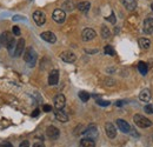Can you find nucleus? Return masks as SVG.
Masks as SVG:
<instances>
[{
    "label": "nucleus",
    "instance_id": "f257e3e1",
    "mask_svg": "<svg viewBox=\"0 0 153 147\" xmlns=\"http://www.w3.org/2000/svg\"><path fill=\"white\" fill-rule=\"evenodd\" d=\"M37 52L32 48V47H28L26 51H25V54H24V60L25 62L30 66V67H34L36 64H37Z\"/></svg>",
    "mask_w": 153,
    "mask_h": 147
},
{
    "label": "nucleus",
    "instance_id": "f03ea898",
    "mask_svg": "<svg viewBox=\"0 0 153 147\" xmlns=\"http://www.w3.org/2000/svg\"><path fill=\"white\" fill-rule=\"evenodd\" d=\"M133 121L134 124L140 128H149V127L152 126V121L150 119H147L146 117L141 115V114H135L133 117Z\"/></svg>",
    "mask_w": 153,
    "mask_h": 147
},
{
    "label": "nucleus",
    "instance_id": "7ed1b4c3",
    "mask_svg": "<svg viewBox=\"0 0 153 147\" xmlns=\"http://www.w3.org/2000/svg\"><path fill=\"white\" fill-rule=\"evenodd\" d=\"M52 18H53V20H54L56 22H58V24H62V22L65 21V19H66L65 11H64V10H60V8L54 10V12H53V14H52Z\"/></svg>",
    "mask_w": 153,
    "mask_h": 147
},
{
    "label": "nucleus",
    "instance_id": "20e7f679",
    "mask_svg": "<svg viewBox=\"0 0 153 147\" xmlns=\"http://www.w3.org/2000/svg\"><path fill=\"white\" fill-rule=\"evenodd\" d=\"M66 104V98L64 94H57L54 97V107L56 110H62Z\"/></svg>",
    "mask_w": 153,
    "mask_h": 147
},
{
    "label": "nucleus",
    "instance_id": "39448f33",
    "mask_svg": "<svg viewBox=\"0 0 153 147\" xmlns=\"http://www.w3.org/2000/svg\"><path fill=\"white\" fill-rule=\"evenodd\" d=\"M97 36V32L93 28H85L81 33V38L84 41H90L92 39H94Z\"/></svg>",
    "mask_w": 153,
    "mask_h": 147
},
{
    "label": "nucleus",
    "instance_id": "423d86ee",
    "mask_svg": "<svg viewBox=\"0 0 153 147\" xmlns=\"http://www.w3.org/2000/svg\"><path fill=\"white\" fill-rule=\"evenodd\" d=\"M33 20H34V22H36L38 26H42V25L45 24V21H46V16H45V13L41 12V11H36V12L33 13Z\"/></svg>",
    "mask_w": 153,
    "mask_h": 147
},
{
    "label": "nucleus",
    "instance_id": "0eeeda50",
    "mask_svg": "<svg viewBox=\"0 0 153 147\" xmlns=\"http://www.w3.org/2000/svg\"><path fill=\"white\" fill-rule=\"evenodd\" d=\"M86 138H90V139H96L97 137H98V129L94 125H91V126H88L87 128L84 131V133H82Z\"/></svg>",
    "mask_w": 153,
    "mask_h": 147
},
{
    "label": "nucleus",
    "instance_id": "6e6552de",
    "mask_svg": "<svg viewBox=\"0 0 153 147\" xmlns=\"http://www.w3.org/2000/svg\"><path fill=\"white\" fill-rule=\"evenodd\" d=\"M60 59H61L64 62L72 64V62H74V61H76V54H74V53L66 51V52H62V53L60 54Z\"/></svg>",
    "mask_w": 153,
    "mask_h": 147
},
{
    "label": "nucleus",
    "instance_id": "1a4fd4ad",
    "mask_svg": "<svg viewBox=\"0 0 153 147\" xmlns=\"http://www.w3.org/2000/svg\"><path fill=\"white\" fill-rule=\"evenodd\" d=\"M105 132H106V134L110 139H114L115 135H117V128L112 122H106L105 124Z\"/></svg>",
    "mask_w": 153,
    "mask_h": 147
},
{
    "label": "nucleus",
    "instance_id": "9d476101",
    "mask_svg": "<svg viewBox=\"0 0 153 147\" xmlns=\"http://www.w3.org/2000/svg\"><path fill=\"white\" fill-rule=\"evenodd\" d=\"M40 37H41V39H44L45 41H47V42H50V44H54V42L57 41L56 34H54L53 32H50V31L42 32V33L40 34Z\"/></svg>",
    "mask_w": 153,
    "mask_h": 147
},
{
    "label": "nucleus",
    "instance_id": "9b49d317",
    "mask_svg": "<svg viewBox=\"0 0 153 147\" xmlns=\"http://www.w3.org/2000/svg\"><path fill=\"white\" fill-rule=\"evenodd\" d=\"M46 135L51 139H58L60 135V132L56 126H48L46 128Z\"/></svg>",
    "mask_w": 153,
    "mask_h": 147
},
{
    "label": "nucleus",
    "instance_id": "f8f14e48",
    "mask_svg": "<svg viewBox=\"0 0 153 147\" xmlns=\"http://www.w3.org/2000/svg\"><path fill=\"white\" fill-rule=\"evenodd\" d=\"M117 126H118V128L120 129L121 132H124V133H128V132L131 131L130 124H128L127 121L123 120V119H118V120H117Z\"/></svg>",
    "mask_w": 153,
    "mask_h": 147
},
{
    "label": "nucleus",
    "instance_id": "ddd939ff",
    "mask_svg": "<svg viewBox=\"0 0 153 147\" xmlns=\"http://www.w3.org/2000/svg\"><path fill=\"white\" fill-rule=\"evenodd\" d=\"M144 33L146 34H151L153 32V18H147L144 20Z\"/></svg>",
    "mask_w": 153,
    "mask_h": 147
},
{
    "label": "nucleus",
    "instance_id": "4468645a",
    "mask_svg": "<svg viewBox=\"0 0 153 147\" xmlns=\"http://www.w3.org/2000/svg\"><path fill=\"white\" fill-rule=\"evenodd\" d=\"M54 117L58 121L60 122H67L68 121V115L62 110H56L54 111Z\"/></svg>",
    "mask_w": 153,
    "mask_h": 147
},
{
    "label": "nucleus",
    "instance_id": "2eb2a0df",
    "mask_svg": "<svg viewBox=\"0 0 153 147\" xmlns=\"http://www.w3.org/2000/svg\"><path fill=\"white\" fill-rule=\"evenodd\" d=\"M59 81V71L58 70H52L48 75V84L50 85H57Z\"/></svg>",
    "mask_w": 153,
    "mask_h": 147
},
{
    "label": "nucleus",
    "instance_id": "dca6fc26",
    "mask_svg": "<svg viewBox=\"0 0 153 147\" xmlns=\"http://www.w3.org/2000/svg\"><path fill=\"white\" fill-rule=\"evenodd\" d=\"M24 50H25V40H24V39H19L18 42H17L14 56H20V55L24 53Z\"/></svg>",
    "mask_w": 153,
    "mask_h": 147
},
{
    "label": "nucleus",
    "instance_id": "f3484780",
    "mask_svg": "<svg viewBox=\"0 0 153 147\" xmlns=\"http://www.w3.org/2000/svg\"><path fill=\"white\" fill-rule=\"evenodd\" d=\"M11 39H13V36L10 32H4L0 36V44L4 45V46H7V44L10 42Z\"/></svg>",
    "mask_w": 153,
    "mask_h": 147
},
{
    "label": "nucleus",
    "instance_id": "a211bd4d",
    "mask_svg": "<svg viewBox=\"0 0 153 147\" xmlns=\"http://www.w3.org/2000/svg\"><path fill=\"white\" fill-rule=\"evenodd\" d=\"M90 7H91V4H90L88 1H81V2H79V4L76 5V8H78L80 12H82V13H87L88 10H90Z\"/></svg>",
    "mask_w": 153,
    "mask_h": 147
},
{
    "label": "nucleus",
    "instance_id": "6ab92c4d",
    "mask_svg": "<svg viewBox=\"0 0 153 147\" xmlns=\"http://www.w3.org/2000/svg\"><path fill=\"white\" fill-rule=\"evenodd\" d=\"M139 99H140V101H143V102H149V101L151 100V92H150V90H144V91H141L140 94H139Z\"/></svg>",
    "mask_w": 153,
    "mask_h": 147
},
{
    "label": "nucleus",
    "instance_id": "aec40b11",
    "mask_svg": "<svg viewBox=\"0 0 153 147\" xmlns=\"http://www.w3.org/2000/svg\"><path fill=\"white\" fill-rule=\"evenodd\" d=\"M123 4L127 11H134L137 8V1L135 0H123Z\"/></svg>",
    "mask_w": 153,
    "mask_h": 147
},
{
    "label": "nucleus",
    "instance_id": "412c9836",
    "mask_svg": "<svg viewBox=\"0 0 153 147\" xmlns=\"http://www.w3.org/2000/svg\"><path fill=\"white\" fill-rule=\"evenodd\" d=\"M80 147H96V141L90 138H84L80 140Z\"/></svg>",
    "mask_w": 153,
    "mask_h": 147
},
{
    "label": "nucleus",
    "instance_id": "4be33fe9",
    "mask_svg": "<svg viewBox=\"0 0 153 147\" xmlns=\"http://www.w3.org/2000/svg\"><path fill=\"white\" fill-rule=\"evenodd\" d=\"M138 42H139V46H140L143 50H149L150 46H151V41H150L147 38H140Z\"/></svg>",
    "mask_w": 153,
    "mask_h": 147
},
{
    "label": "nucleus",
    "instance_id": "5701e85b",
    "mask_svg": "<svg viewBox=\"0 0 153 147\" xmlns=\"http://www.w3.org/2000/svg\"><path fill=\"white\" fill-rule=\"evenodd\" d=\"M6 47H7L8 52H10V54H11V55H14V52H16V47H17V42H16L14 38L10 40V42L7 44V46H6Z\"/></svg>",
    "mask_w": 153,
    "mask_h": 147
},
{
    "label": "nucleus",
    "instance_id": "b1692460",
    "mask_svg": "<svg viewBox=\"0 0 153 147\" xmlns=\"http://www.w3.org/2000/svg\"><path fill=\"white\" fill-rule=\"evenodd\" d=\"M62 10L64 11H67V12H71L74 10V2L72 0H66L64 4H62Z\"/></svg>",
    "mask_w": 153,
    "mask_h": 147
},
{
    "label": "nucleus",
    "instance_id": "393cba45",
    "mask_svg": "<svg viewBox=\"0 0 153 147\" xmlns=\"http://www.w3.org/2000/svg\"><path fill=\"white\" fill-rule=\"evenodd\" d=\"M138 70H139V72L143 74V75H145V74L147 73V71H149V67H147V65L144 61H140L138 64Z\"/></svg>",
    "mask_w": 153,
    "mask_h": 147
},
{
    "label": "nucleus",
    "instance_id": "a878e982",
    "mask_svg": "<svg viewBox=\"0 0 153 147\" xmlns=\"http://www.w3.org/2000/svg\"><path fill=\"white\" fill-rule=\"evenodd\" d=\"M111 36V31H110V28L107 27V26H102L101 27V37L104 38V39H108Z\"/></svg>",
    "mask_w": 153,
    "mask_h": 147
},
{
    "label": "nucleus",
    "instance_id": "bb28decb",
    "mask_svg": "<svg viewBox=\"0 0 153 147\" xmlns=\"http://www.w3.org/2000/svg\"><path fill=\"white\" fill-rule=\"evenodd\" d=\"M79 98H80V100L82 102H87L88 99H90V94L86 91H81V92H79Z\"/></svg>",
    "mask_w": 153,
    "mask_h": 147
},
{
    "label": "nucleus",
    "instance_id": "cd10ccee",
    "mask_svg": "<svg viewBox=\"0 0 153 147\" xmlns=\"http://www.w3.org/2000/svg\"><path fill=\"white\" fill-rule=\"evenodd\" d=\"M105 53L108 55H114L115 51L111 47V46H105Z\"/></svg>",
    "mask_w": 153,
    "mask_h": 147
},
{
    "label": "nucleus",
    "instance_id": "c85d7f7f",
    "mask_svg": "<svg viewBox=\"0 0 153 147\" xmlns=\"http://www.w3.org/2000/svg\"><path fill=\"white\" fill-rule=\"evenodd\" d=\"M144 110H145V112H146L147 114H153V104H149V105H146Z\"/></svg>",
    "mask_w": 153,
    "mask_h": 147
},
{
    "label": "nucleus",
    "instance_id": "c756f323",
    "mask_svg": "<svg viewBox=\"0 0 153 147\" xmlns=\"http://www.w3.org/2000/svg\"><path fill=\"white\" fill-rule=\"evenodd\" d=\"M97 104L99 105V106H102V107H106V106H108L110 105V101H107V100H97Z\"/></svg>",
    "mask_w": 153,
    "mask_h": 147
},
{
    "label": "nucleus",
    "instance_id": "7c9ffc66",
    "mask_svg": "<svg viewBox=\"0 0 153 147\" xmlns=\"http://www.w3.org/2000/svg\"><path fill=\"white\" fill-rule=\"evenodd\" d=\"M12 32H13V34L16 36V37H19L20 34H21V32H20V28L18 26H14L13 28H12Z\"/></svg>",
    "mask_w": 153,
    "mask_h": 147
},
{
    "label": "nucleus",
    "instance_id": "2f4dec72",
    "mask_svg": "<svg viewBox=\"0 0 153 147\" xmlns=\"http://www.w3.org/2000/svg\"><path fill=\"white\" fill-rule=\"evenodd\" d=\"M82 128H84V126H82V125H79V126H76V131H74V134H76V135H78V134H81V133H84Z\"/></svg>",
    "mask_w": 153,
    "mask_h": 147
},
{
    "label": "nucleus",
    "instance_id": "473e14b6",
    "mask_svg": "<svg viewBox=\"0 0 153 147\" xmlns=\"http://www.w3.org/2000/svg\"><path fill=\"white\" fill-rule=\"evenodd\" d=\"M106 19H107V20H108L111 24H113V25L115 24V16H114V13H112V14H111V17H108V18H106Z\"/></svg>",
    "mask_w": 153,
    "mask_h": 147
},
{
    "label": "nucleus",
    "instance_id": "72a5a7b5",
    "mask_svg": "<svg viewBox=\"0 0 153 147\" xmlns=\"http://www.w3.org/2000/svg\"><path fill=\"white\" fill-rule=\"evenodd\" d=\"M0 147H13V146H12L11 143H8V141H4V143L0 144Z\"/></svg>",
    "mask_w": 153,
    "mask_h": 147
},
{
    "label": "nucleus",
    "instance_id": "f704fd0d",
    "mask_svg": "<svg viewBox=\"0 0 153 147\" xmlns=\"http://www.w3.org/2000/svg\"><path fill=\"white\" fill-rule=\"evenodd\" d=\"M19 147H30V143H28L27 140H24L19 145Z\"/></svg>",
    "mask_w": 153,
    "mask_h": 147
},
{
    "label": "nucleus",
    "instance_id": "c9c22d12",
    "mask_svg": "<svg viewBox=\"0 0 153 147\" xmlns=\"http://www.w3.org/2000/svg\"><path fill=\"white\" fill-rule=\"evenodd\" d=\"M13 20H14V21H19V20H26V18H24V17H21V16H14V17H13Z\"/></svg>",
    "mask_w": 153,
    "mask_h": 147
},
{
    "label": "nucleus",
    "instance_id": "e433bc0d",
    "mask_svg": "<svg viewBox=\"0 0 153 147\" xmlns=\"http://www.w3.org/2000/svg\"><path fill=\"white\" fill-rule=\"evenodd\" d=\"M42 110L45 111V112H50V111L52 110V106H50V105H44Z\"/></svg>",
    "mask_w": 153,
    "mask_h": 147
},
{
    "label": "nucleus",
    "instance_id": "4c0bfd02",
    "mask_svg": "<svg viewBox=\"0 0 153 147\" xmlns=\"http://www.w3.org/2000/svg\"><path fill=\"white\" fill-rule=\"evenodd\" d=\"M33 147H45V145H44L42 143H36V144L33 145Z\"/></svg>",
    "mask_w": 153,
    "mask_h": 147
},
{
    "label": "nucleus",
    "instance_id": "58836bf2",
    "mask_svg": "<svg viewBox=\"0 0 153 147\" xmlns=\"http://www.w3.org/2000/svg\"><path fill=\"white\" fill-rule=\"evenodd\" d=\"M38 114H39V110H36L32 113V117H38Z\"/></svg>",
    "mask_w": 153,
    "mask_h": 147
},
{
    "label": "nucleus",
    "instance_id": "ea45409f",
    "mask_svg": "<svg viewBox=\"0 0 153 147\" xmlns=\"http://www.w3.org/2000/svg\"><path fill=\"white\" fill-rule=\"evenodd\" d=\"M124 104H125L124 101H117V102H115V106H121V105H124Z\"/></svg>",
    "mask_w": 153,
    "mask_h": 147
},
{
    "label": "nucleus",
    "instance_id": "a19ab883",
    "mask_svg": "<svg viewBox=\"0 0 153 147\" xmlns=\"http://www.w3.org/2000/svg\"><path fill=\"white\" fill-rule=\"evenodd\" d=\"M151 8H152V11H153V2H152V5H151Z\"/></svg>",
    "mask_w": 153,
    "mask_h": 147
}]
</instances>
